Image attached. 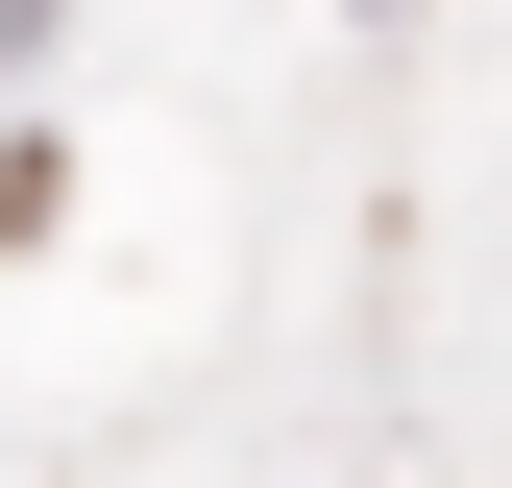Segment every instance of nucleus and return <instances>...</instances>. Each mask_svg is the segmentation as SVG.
<instances>
[{"instance_id": "f257e3e1", "label": "nucleus", "mask_w": 512, "mask_h": 488, "mask_svg": "<svg viewBox=\"0 0 512 488\" xmlns=\"http://www.w3.org/2000/svg\"><path fill=\"white\" fill-rule=\"evenodd\" d=\"M25 25H49V0H0V49H25Z\"/></svg>"}]
</instances>
